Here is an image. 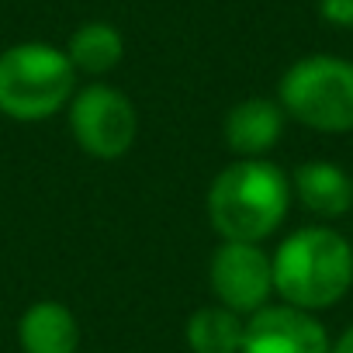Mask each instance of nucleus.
I'll return each mask as SVG.
<instances>
[{
  "mask_svg": "<svg viewBox=\"0 0 353 353\" xmlns=\"http://www.w3.org/2000/svg\"><path fill=\"white\" fill-rule=\"evenodd\" d=\"M319 14L336 28H353V0H319Z\"/></svg>",
  "mask_w": 353,
  "mask_h": 353,
  "instance_id": "13",
  "label": "nucleus"
},
{
  "mask_svg": "<svg viewBox=\"0 0 353 353\" xmlns=\"http://www.w3.org/2000/svg\"><path fill=\"white\" fill-rule=\"evenodd\" d=\"M291 184L267 159H236L229 163L208 191L212 229L229 243H260L288 215Z\"/></svg>",
  "mask_w": 353,
  "mask_h": 353,
  "instance_id": "1",
  "label": "nucleus"
},
{
  "mask_svg": "<svg viewBox=\"0 0 353 353\" xmlns=\"http://www.w3.org/2000/svg\"><path fill=\"white\" fill-rule=\"evenodd\" d=\"M77 70L66 49L49 42H21L0 52V111L18 121H42L70 104Z\"/></svg>",
  "mask_w": 353,
  "mask_h": 353,
  "instance_id": "3",
  "label": "nucleus"
},
{
  "mask_svg": "<svg viewBox=\"0 0 353 353\" xmlns=\"http://www.w3.org/2000/svg\"><path fill=\"white\" fill-rule=\"evenodd\" d=\"M208 281H212L219 305H225L239 315H246V312L253 315L267 305V298L274 291V260L256 243H229L225 239L212 253Z\"/></svg>",
  "mask_w": 353,
  "mask_h": 353,
  "instance_id": "6",
  "label": "nucleus"
},
{
  "mask_svg": "<svg viewBox=\"0 0 353 353\" xmlns=\"http://www.w3.org/2000/svg\"><path fill=\"white\" fill-rule=\"evenodd\" d=\"M332 353H353V325H350V329L339 336V343L332 346Z\"/></svg>",
  "mask_w": 353,
  "mask_h": 353,
  "instance_id": "14",
  "label": "nucleus"
},
{
  "mask_svg": "<svg viewBox=\"0 0 353 353\" xmlns=\"http://www.w3.org/2000/svg\"><path fill=\"white\" fill-rule=\"evenodd\" d=\"M243 332H246V322L239 319V312L225 305H208L188 319L184 339L194 353H239Z\"/></svg>",
  "mask_w": 353,
  "mask_h": 353,
  "instance_id": "12",
  "label": "nucleus"
},
{
  "mask_svg": "<svg viewBox=\"0 0 353 353\" xmlns=\"http://www.w3.org/2000/svg\"><path fill=\"white\" fill-rule=\"evenodd\" d=\"M291 188L298 201L319 219H339L353 208V181L336 163H322V159L301 163L294 170Z\"/></svg>",
  "mask_w": 353,
  "mask_h": 353,
  "instance_id": "9",
  "label": "nucleus"
},
{
  "mask_svg": "<svg viewBox=\"0 0 353 353\" xmlns=\"http://www.w3.org/2000/svg\"><path fill=\"white\" fill-rule=\"evenodd\" d=\"M284 132V108L270 97L239 101L225 118V142L243 159H260L281 142Z\"/></svg>",
  "mask_w": 353,
  "mask_h": 353,
  "instance_id": "8",
  "label": "nucleus"
},
{
  "mask_svg": "<svg viewBox=\"0 0 353 353\" xmlns=\"http://www.w3.org/2000/svg\"><path fill=\"white\" fill-rule=\"evenodd\" d=\"M18 343L21 353H77L80 322L59 301H35L18 319Z\"/></svg>",
  "mask_w": 353,
  "mask_h": 353,
  "instance_id": "10",
  "label": "nucleus"
},
{
  "mask_svg": "<svg viewBox=\"0 0 353 353\" xmlns=\"http://www.w3.org/2000/svg\"><path fill=\"white\" fill-rule=\"evenodd\" d=\"M70 132L77 145L94 159H118L132 149L139 135V114L121 90L108 83H90L70 101Z\"/></svg>",
  "mask_w": 353,
  "mask_h": 353,
  "instance_id": "5",
  "label": "nucleus"
},
{
  "mask_svg": "<svg viewBox=\"0 0 353 353\" xmlns=\"http://www.w3.org/2000/svg\"><path fill=\"white\" fill-rule=\"evenodd\" d=\"M281 108L315 132H353V63L305 56L281 77Z\"/></svg>",
  "mask_w": 353,
  "mask_h": 353,
  "instance_id": "4",
  "label": "nucleus"
},
{
  "mask_svg": "<svg viewBox=\"0 0 353 353\" xmlns=\"http://www.w3.org/2000/svg\"><path fill=\"white\" fill-rule=\"evenodd\" d=\"M66 56H70V63H73L77 73L104 77V73H111L121 63L125 42H121V32L114 25H108V21H87V25H80L70 35Z\"/></svg>",
  "mask_w": 353,
  "mask_h": 353,
  "instance_id": "11",
  "label": "nucleus"
},
{
  "mask_svg": "<svg viewBox=\"0 0 353 353\" xmlns=\"http://www.w3.org/2000/svg\"><path fill=\"white\" fill-rule=\"evenodd\" d=\"M353 284V246L325 229L308 225L288 236L274 256V291L301 312L336 305Z\"/></svg>",
  "mask_w": 353,
  "mask_h": 353,
  "instance_id": "2",
  "label": "nucleus"
},
{
  "mask_svg": "<svg viewBox=\"0 0 353 353\" xmlns=\"http://www.w3.org/2000/svg\"><path fill=\"white\" fill-rule=\"evenodd\" d=\"M239 353H332L325 329L294 305H263L250 315Z\"/></svg>",
  "mask_w": 353,
  "mask_h": 353,
  "instance_id": "7",
  "label": "nucleus"
}]
</instances>
